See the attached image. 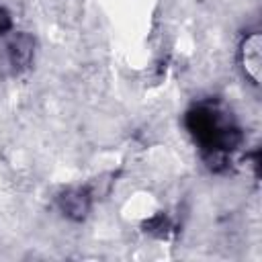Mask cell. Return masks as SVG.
<instances>
[{
  "mask_svg": "<svg viewBox=\"0 0 262 262\" xmlns=\"http://www.w3.org/2000/svg\"><path fill=\"white\" fill-rule=\"evenodd\" d=\"M184 125L199 145L207 168L211 172H225L229 168L231 154L244 141L242 129L237 127L231 111H227L217 98H205L186 111Z\"/></svg>",
  "mask_w": 262,
  "mask_h": 262,
  "instance_id": "obj_1",
  "label": "cell"
},
{
  "mask_svg": "<svg viewBox=\"0 0 262 262\" xmlns=\"http://www.w3.org/2000/svg\"><path fill=\"white\" fill-rule=\"evenodd\" d=\"M92 188L90 186H78V188H68L57 196L59 211L72 219V221H84L90 213L92 207Z\"/></svg>",
  "mask_w": 262,
  "mask_h": 262,
  "instance_id": "obj_2",
  "label": "cell"
},
{
  "mask_svg": "<svg viewBox=\"0 0 262 262\" xmlns=\"http://www.w3.org/2000/svg\"><path fill=\"white\" fill-rule=\"evenodd\" d=\"M33 53H35V39L29 33L14 35L6 45L8 63H10L14 74H20V72L29 70V66L33 61Z\"/></svg>",
  "mask_w": 262,
  "mask_h": 262,
  "instance_id": "obj_3",
  "label": "cell"
},
{
  "mask_svg": "<svg viewBox=\"0 0 262 262\" xmlns=\"http://www.w3.org/2000/svg\"><path fill=\"white\" fill-rule=\"evenodd\" d=\"M260 33H250L239 49V57H242V68L246 72V76L258 84L260 82V68H262V49H260Z\"/></svg>",
  "mask_w": 262,
  "mask_h": 262,
  "instance_id": "obj_4",
  "label": "cell"
},
{
  "mask_svg": "<svg viewBox=\"0 0 262 262\" xmlns=\"http://www.w3.org/2000/svg\"><path fill=\"white\" fill-rule=\"evenodd\" d=\"M143 229L156 237H168V233L172 231V223L164 213H158L156 217H151L149 221L143 223Z\"/></svg>",
  "mask_w": 262,
  "mask_h": 262,
  "instance_id": "obj_5",
  "label": "cell"
},
{
  "mask_svg": "<svg viewBox=\"0 0 262 262\" xmlns=\"http://www.w3.org/2000/svg\"><path fill=\"white\" fill-rule=\"evenodd\" d=\"M10 29H12V18H10V12H8L4 6H0V35L8 33Z\"/></svg>",
  "mask_w": 262,
  "mask_h": 262,
  "instance_id": "obj_6",
  "label": "cell"
}]
</instances>
